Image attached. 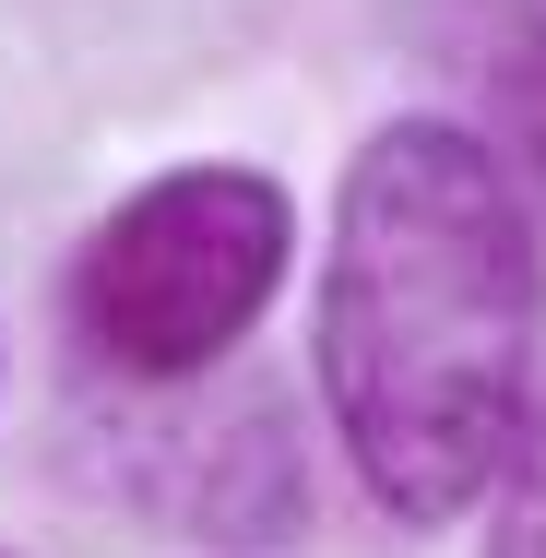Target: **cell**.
Listing matches in <instances>:
<instances>
[{"instance_id":"1","label":"cell","mask_w":546,"mask_h":558,"mask_svg":"<svg viewBox=\"0 0 546 558\" xmlns=\"http://www.w3.org/2000/svg\"><path fill=\"white\" fill-rule=\"evenodd\" d=\"M546 250L475 119H392L344 155L321 250V404L392 523H463L535 428Z\"/></svg>"},{"instance_id":"2","label":"cell","mask_w":546,"mask_h":558,"mask_svg":"<svg viewBox=\"0 0 546 558\" xmlns=\"http://www.w3.org/2000/svg\"><path fill=\"white\" fill-rule=\"evenodd\" d=\"M286 250L298 203L262 167H167L72 250V344L131 392L215 380L262 333Z\"/></svg>"},{"instance_id":"3","label":"cell","mask_w":546,"mask_h":558,"mask_svg":"<svg viewBox=\"0 0 546 558\" xmlns=\"http://www.w3.org/2000/svg\"><path fill=\"white\" fill-rule=\"evenodd\" d=\"M463 84H475V108H487L499 167L546 191V12H535V0H475Z\"/></svg>"},{"instance_id":"4","label":"cell","mask_w":546,"mask_h":558,"mask_svg":"<svg viewBox=\"0 0 546 558\" xmlns=\"http://www.w3.org/2000/svg\"><path fill=\"white\" fill-rule=\"evenodd\" d=\"M487 558H546V416L523 428L511 475L487 487Z\"/></svg>"}]
</instances>
